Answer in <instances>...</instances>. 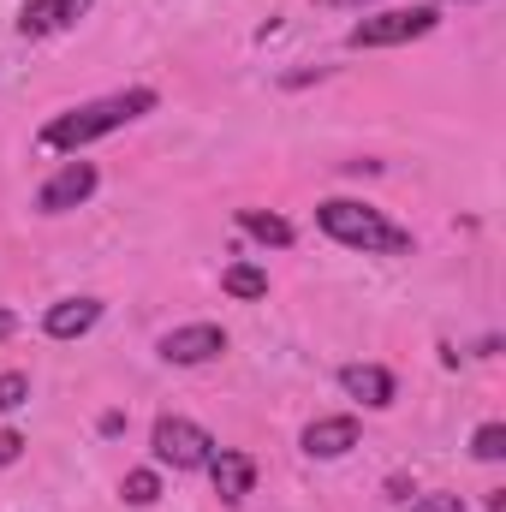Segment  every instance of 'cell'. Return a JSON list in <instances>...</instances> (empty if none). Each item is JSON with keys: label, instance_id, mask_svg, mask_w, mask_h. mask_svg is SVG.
<instances>
[{"label": "cell", "instance_id": "1", "mask_svg": "<svg viewBox=\"0 0 506 512\" xmlns=\"http://www.w3.org/2000/svg\"><path fill=\"white\" fill-rule=\"evenodd\" d=\"M143 114H155V90H120V96H102V102L66 108V114H54V120L42 126V149H54V155H78L84 143H96V137H108V131L131 126V120H143Z\"/></svg>", "mask_w": 506, "mask_h": 512}, {"label": "cell", "instance_id": "2", "mask_svg": "<svg viewBox=\"0 0 506 512\" xmlns=\"http://www.w3.org/2000/svg\"><path fill=\"white\" fill-rule=\"evenodd\" d=\"M316 221H322V233H328V239H340V245H352V251H370V256L411 251V233H405V227H393L381 209L346 203V197L322 203V209H316Z\"/></svg>", "mask_w": 506, "mask_h": 512}, {"label": "cell", "instance_id": "3", "mask_svg": "<svg viewBox=\"0 0 506 512\" xmlns=\"http://www.w3.org/2000/svg\"><path fill=\"white\" fill-rule=\"evenodd\" d=\"M149 447H155V459L173 465V471H203V465L215 459V435H209L203 423H191V417H173V411L155 417Z\"/></svg>", "mask_w": 506, "mask_h": 512}, {"label": "cell", "instance_id": "4", "mask_svg": "<svg viewBox=\"0 0 506 512\" xmlns=\"http://www.w3.org/2000/svg\"><path fill=\"white\" fill-rule=\"evenodd\" d=\"M435 30V6H405V12H376V18H358L346 48H399V42H417Z\"/></svg>", "mask_w": 506, "mask_h": 512}, {"label": "cell", "instance_id": "5", "mask_svg": "<svg viewBox=\"0 0 506 512\" xmlns=\"http://www.w3.org/2000/svg\"><path fill=\"white\" fill-rule=\"evenodd\" d=\"M90 191H96V161H66V167L36 191V209H42V215H66V209H78Z\"/></svg>", "mask_w": 506, "mask_h": 512}, {"label": "cell", "instance_id": "6", "mask_svg": "<svg viewBox=\"0 0 506 512\" xmlns=\"http://www.w3.org/2000/svg\"><path fill=\"white\" fill-rule=\"evenodd\" d=\"M221 352H227V334H221L215 322H191V328L161 334V358H167V364H209V358H221Z\"/></svg>", "mask_w": 506, "mask_h": 512}, {"label": "cell", "instance_id": "7", "mask_svg": "<svg viewBox=\"0 0 506 512\" xmlns=\"http://www.w3.org/2000/svg\"><path fill=\"white\" fill-rule=\"evenodd\" d=\"M203 471H209L221 507H239V501L251 495V483H256V459L251 453H233V447H215V459H209Z\"/></svg>", "mask_w": 506, "mask_h": 512}, {"label": "cell", "instance_id": "8", "mask_svg": "<svg viewBox=\"0 0 506 512\" xmlns=\"http://www.w3.org/2000/svg\"><path fill=\"white\" fill-rule=\"evenodd\" d=\"M90 6H96V0H24L18 36H60V30H72Z\"/></svg>", "mask_w": 506, "mask_h": 512}, {"label": "cell", "instance_id": "9", "mask_svg": "<svg viewBox=\"0 0 506 512\" xmlns=\"http://www.w3.org/2000/svg\"><path fill=\"white\" fill-rule=\"evenodd\" d=\"M96 322H102V298H60V304H48V316H42L48 340H78V334H90Z\"/></svg>", "mask_w": 506, "mask_h": 512}, {"label": "cell", "instance_id": "10", "mask_svg": "<svg viewBox=\"0 0 506 512\" xmlns=\"http://www.w3.org/2000/svg\"><path fill=\"white\" fill-rule=\"evenodd\" d=\"M352 447H358V417H316L304 429V453L310 459H340Z\"/></svg>", "mask_w": 506, "mask_h": 512}, {"label": "cell", "instance_id": "11", "mask_svg": "<svg viewBox=\"0 0 506 512\" xmlns=\"http://www.w3.org/2000/svg\"><path fill=\"white\" fill-rule=\"evenodd\" d=\"M340 387H346L352 399H364L370 411H387V405H393V376H387L381 364H346V370H340Z\"/></svg>", "mask_w": 506, "mask_h": 512}, {"label": "cell", "instance_id": "12", "mask_svg": "<svg viewBox=\"0 0 506 512\" xmlns=\"http://www.w3.org/2000/svg\"><path fill=\"white\" fill-rule=\"evenodd\" d=\"M239 227L251 239H262V245H292V227L280 215H268V209H239Z\"/></svg>", "mask_w": 506, "mask_h": 512}, {"label": "cell", "instance_id": "13", "mask_svg": "<svg viewBox=\"0 0 506 512\" xmlns=\"http://www.w3.org/2000/svg\"><path fill=\"white\" fill-rule=\"evenodd\" d=\"M221 286H227L233 298H268V274H262L256 262H233V268L221 274Z\"/></svg>", "mask_w": 506, "mask_h": 512}, {"label": "cell", "instance_id": "14", "mask_svg": "<svg viewBox=\"0 0 506 512\" xmlns=\"http://www.w3.org/2000/svg\"><path fill=\"white\" fill-rule=\"evenodd\" d=\"M120 495H126L131 507H155V501H161V477H155V471H126Z\"/></svg>", "mask_w": 506, "mask_h": 512}, {"label": "cell", "instance_id": "15", "mask_svg": "<svg viewBox=\"0 0 506 512\" xmlns=\"http://www.w3.org/2000/svg\"><path fill=\"white\" fill-rule=\"evenodd\" d=\"M471 453H477L483 465L506 459V429H501V423H483V429H477V441H471Z\"/></svg>", "mask_w": 506, "mask_h": 512}, {"label": "cell", "instance_id": "16", "mask_svg": "<svg viewBox=\"0 0 506 512\" xmlns=\"http://www.w3.org/2000/svg\"><path fill=\"white\" fill-rule=\"evenodd\" d=\"M30 399V376H18V370H6L0 376V411H18Z\"/></svg>", "mask_w": 506, "mask_h": 512}, {"label": "cell", "instance_id": "17", "mask_svg": "<svg viewBox=\"0 0 506 512\" xmlns=\"http://www.w3.org/2000/svg\"><path fill=\"white\" fill-rule=\"evenodd\" d=\"M411 512H465L459 495H423V501H411Z\"/></svg>", "mask_w": 506, "mask_h": 512}, {"label": "cell", "instance_id": "18", "mask_svg": "<svg viewBox=\"0 0 506 512\" xmlns=\"http://www.w3.org/2000/svg\"><path fill=\"white\" fill-rule=\"evenodd\" d=\"M18 453H24V435L18 429H0V465H12Z\"/></svg>", "mask_w": 506, "mask_h": 512}, {"label": "cell", "instance_id": "19", "mask_svg": "<svg viewBox=\"0 0 506 512\" xmlns=\"http://www.w3.org/2000/svg\"><path fill=\"white\" fill-rule=\"evenodd\" d=\"M6 334H18V316H12V310H0V340H6Z\"/></svg>", "mask_w": 506, "mask_h": 512}, {"label": "cell", "instance_id": "20", "mask_svg": "<svg viewBox=\"0 0 506 512\" xmlns=\"http://www.w3.org/2000/svg\"><path fill=\"white\" fill-rule=\"evenodd\" d=\"M322 6H364V0H322Z\"/></svg>", "mask_w": 506, "mask_h": 512}]
</instances>
